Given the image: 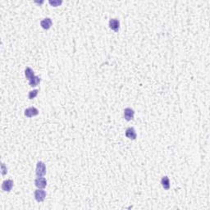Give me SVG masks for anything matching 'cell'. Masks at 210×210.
Instances as JSON below:
<instances>
[{
  "mask_svg": "<svg viewBox=\"0 0 210 210\" xmlns=\"http://www.w3.org/2000/svg\"><path fill=\"white\" fill-rule=\"evenodd\" d=\"M52 21L51 20V18H46L45 19H43L41 21H40V25L43 29L45 30H49L50 29V27L52 26Z\"/></svg>",
  "mask_w": 210,
  "mask_h": 210,
  "instance_id": "9",
  "label": "cell"
},
{
  "mask_svg": "<svg viewBox=\"0 0 210 210\" xmlns=\"http://www.w3.org/2000/svg\"><path fill=\"white\" fill-rule=\"evenodd\" d=\"M25 76L28 80H30V79L33 77V76H35V72H34V71H33L30 68H29V67L25 68Z\"/></svg>",
  "mask_w": 210,
  "mask_h": 210,
  "instance_id": "12",
  "label": "cell"
},
{
  "mask_svg": "<svg viewBox=\"0 0 210 210\" xmlns=\"http://www.w3.org/2000/svg\"><path fill=\"white\" fill-rule=\"evenodd\" d=\"M13 185H14V182H13V180L11 179H8V180L3 181V183H2V190L5 192H9L12 190L13 187Z\"/></svg>",
  "mask_w": 210,
  "mask_h": 210,
  "instance_id": "4",
  "label": "cell"
},
{
  "mask_svg": "<svg viewBox=\"0 0 210 210\" xmlns=\"http://www.w3.org/2000/svg\"><path fill=\"white\" fill-rule=\"evenodd\" d=\"M34 196H35V200L37 202H43L45 200V197H46V191L44 190V189H38V190H35Z\"/></svg>",
  "mask_w": 210,
  "mask_h": 210,
  "instance_id": "2",
  "label": "cell"
},
{
  "mask_svg": "<svg viewBox=\"0 0 210 210\" xmlns=\"http://www.w3.org/2000/svg\"><path fill=\"white\" fill-rule=\"evenodd\" d=\"M49 3L50 5H52V7H58V6L61 5L63 3V1L62 0H53V1L49 0Z\"/></svg>",
  "mask_w": 210,
  "mask_h": 210,
  "instance_id": "14",
  "label": "cell"
},
{
  "mask_svg": "<svg viewBox=\"0 0 210 210\" xmlns=\"http://www.w3.org/2000/svg\"><path fill=\"white\" fill-rule=\"evenodd\" d=\"M38 93H39V90H30V92H29V94H28V98H29V99H35V98L38 95Z\"/></svg>",
  "mask_w": 210,
  "mask_h": 210,
  "instance_id": "13",
  "label": "cell"
},
{
  "mask_svg": "<svg viewBox=\"0 0 210 210\" xmlns=\"http://www.w3.org/2000/svg\"><path fill=\"white\" fill-rule=\"evenodd\" d=\"M134 116H135V111L133 110L131 108H126L124 109V118H125V120H126L127 122L133 120Z\"/></svg>",
  "mask_w": 210,
  "mask_h": 210,
  "instance_id": "6",
  "label": "cell"
},
{
  "mask_svg": "<svg viewBox=\"0 0 210 210\" xmlns=\"http://www.w3.org/2000/svg\"><path fill=\"white\" fill-rule=\"evenodd\" d=\"M35 174L38 177H44L46 174V165L44 162L39 161L36 164V168H35Z\"/></svg>",
  "mask_w": 210,
  "mask_h": 210,
  "instance_id": "1",
  "label": "cell"
},
{
  "mask_svg": "<svg viewBox=\"0 0 210 210\" xmlns=\"http://www.w3.org/2000/svg\"><path fill=\"white\" fill-rule=\"evenodd\" d=\"M35 185L38 189H45L47 185V180L43 177H37L35 180Z\"/></svg>",
  "mask_w": 210,
  "mask_h": 210,
  "instance_id": "5",
  "label": "cell"
},
{
  "mask_svg": "<svg viewBox=\"0 0 210 210\" xmlns=\"http://www.w3.org/2000/svg\"><path fill=\"white\" fill-rule=\"evenodd\" d=\"M108 25L111 30H113L115 32H118L120 29V21L117 18H111L108 21Z\"/></svg>",
  "mask_w": 210,
  "mask_h": 210,
  "instance_id": "3",
  "label": "cell"
},
{
  "mask_svg": "<svg viewBox=\"0 0 210 210\" xmlns=\"http://www.w3.org/2000/svg\"><path fill=\"white\" fill-rule=\"evenodd\" d=\"M161 185L163 186L164 190H168L170 189V180L167 176H164L162 179H161Z\"/></svg>",
  "mask_w": 210,
  "mask_h": 210,
  "instance_id": "10",
  "label": "cell"
},
{
  "mask_svg": "<svg viewBox=\"0 0 210 210\" xmlns=\"http://www.w3.org/2000/svg\"><path fill=\"white\" fill-rule=\"evenodd\" d=\"M1 173L3 176L6 175L8 173V168L4 163H2V165H1Z\"/></svg>",
  "mask_w": 210,
  "mask_h": 210,
  "instance_id": "15",
  "label": "cell"
},
{
  "mask_svg": "<svg viewBox=\"0 0 210 210\" xmlns=\"http://www.w3.org/2000/svg\"><path fill=\"white\" fill-rule=\"evenodd\" d=\"M40 81H41V79H40V76H33V77L29 80V85H30L31 87H35V86H37V85L40 84Z\"/></svg>",
  "mask_w": 210,
  "mask_h": 210,
  "instance_id": "11",
  "label": "cell"
},
{
  "mask_svg": "<svg viewBox=\"0 0 210 210\" xmlns=\"http://www.w3.org/2000/svg\"><path fill=\"white\" fill-rule=\"evenodd\" d=\"M126 136L130 139V140H135L136 137H137V134H136V131H135V128L133 127H128L126 130L125 132Z\"/></svg>",
  "mask_w": 210,
  "mask_h": 210,
  "instance_id": "8",
  "label": "cell"
},
{
  "mask_svg": "<svg viewBox=\"0 0 210 210\" xmlns=\"http://www.w3.org/2000/svg\"><path fill=\"white\" fill-rule=\"evenodd\" d=\"M24 114L27 118H32V117H35L39 114V110L35 107H30V108L25 109Z\"/></svg>",
  "mask_w": 210,
  "mask_h": 210,
  "instance_id": "7",
  "label": "cell"
}]
</instances>
